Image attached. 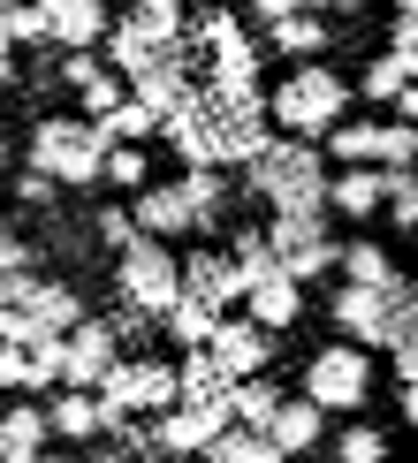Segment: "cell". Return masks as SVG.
<instances>
[{
  "mask_svg": "<svg viewBox=\"0 0 418 463\" xmlns=\"http://www.w3.org/2000/svg\"><path fill=\"white\" fill-rule=\"evenodd\" d=\"M266 243H274V259H281V274L290 281H319V274H335V213H274L266 221Z\"/></svg>",
  "mask_w": 418,
  "mask_h": 463,
  "instance_id": "8",
  "label": "cell"
},
{
  "mask_svg": "<svg viewBox=\"0 0 418 463\" xmlns=\"http://www.w3.org/2000/svg\"><path fill=\"white\" fill-rule=\"evenodd\" d=\"M274 402H281V388L266 373H252V380H236V388H228V418H236V426H266V418H274Z\"/></svg>",
  "mask_w": 418,
  "mask_h": 463,
  "instance_id": "30",
  "label": "cell"
},
{
  "mask_svg": "<svg viewBox=\"0 0 418 463\" xmlns=\"http://www.w3.org/2000/svg\"><path fill=\"white\" fill-rule=\"evenodd\" d=\"M38 24H46V46L62 53H91L107 38V0H38Z\"/></svg>",
  "mask_w": 418,
  "mask_h": 463,
  "instance_id": "15",
  "label": "cell"
},
{
  "mask_svg": "<svg viewBox=\"0 0 418 463\" xmlns=\"http://www.w3.org/2000/svg\"><path fill=\"white\" fill-rule=\"evenodd\" d=\"M91 463H160V456H145V449H122V440H107V449L91 456Z\"/></svg>",
  "mask_w": 418,
  "mask_h": 463,
  "instance_id": "45",
  "label": "cell"
},
{
  "mask_svg": "<svg viewBox=\"0 0 418 463\" xmlns=\"http://www.w3.org/2000/svg\"><path fill=\"white\" fill-rule=\"evenodd\" d=\"M380 350H388V364H395V388L418 380V288H411V281H404V297H395V312H388Z\"/></svg>",
  "mask_w": 418,
  "mask_h": 463,
  "instance_id": "22",
  "label": "cell"
},
{
  "mask_svg": "<svg viewBox=\"0 0 418 463\" xmlns=\"http://www.w3.org/2000/svg\"><path fill=\"white\" fill-rule=\"evenodd\" d=\"M100 46H107V69L129 84V76H145L152 61H167V46H183V38H160V31L145 24V15H122V24H107Z\"/></svg>",
  "mask_w": 418,
  "mask_h": 463,
  "instance_id": "16",
  "label": "cell"
},
{
  "mask_svg": "<svg viewBox=\"0 0 418 463\" xmlns=\"http://www.w3.org/2000/svg\"><path fill=\"white\" fill-rule=\"evenodd\" d=\"M228 388H236V380H228L205 350H183V364H176V402H228Z\"/></svg>",
  "mask_w": 418,
  "mask_h": 463,
  "instance_id": "24",
  "label": "cell"
},
{
  "mask_svg": "<svg viewBox=\"0 0 418 463\" xmlns=\"http://www.w3.org/2000/svg\"><path fill=\"white\" fill-rule=\"evenodd\" d=\"M228 259H236L243 288L266 281V274H281V259H274V243H266V228H228Z\"/></svg>",
  "mask_w": 418,
  "mask_h": 463,
  "instance_id": "29",
  "label": "cell"
},
{
  "mask_svg": "<svg viewBox=\"0 0 418 463\" xmlns=\"http://www.w3.org/2000/svg\"><path fill=\"white\" fill-rule=\"evenodd\" d=\"M380 137H388V122H350V114H342L319 145H328L335 167H380Z\"/></svg>",
  "mask_w": 418,
  "mask_h": 463,
  "instance_id": "23",
  "label": "cell"
},
{
  "mask_svg": "<svg viewBox=\"0 0 418 463\" xmlns=\"http://www.w3.org/2000/svg\"><path fill=\"white\" fill-rule=\"evenodd\" d=\"M395 114H404V122H418V84H404V91H395V99H388Z\"/></svg>",
  "mask_w": 418,
  "mask_h": 463,
  "instance_id": "48",
  "label": "cell"
},
{
  "mask_svg": "<svg viewBox=\"0 0 418 463\" xmlns=\"http://www.w3.org/2000/svg\"><path fill=\"white\" fill-rule=\"evenodd\" d=\"M91 69H100V61H91V53H69V61H62V84H84Z\"/></svg>",
  "mask_w": 418,
  "mask_h": 463,
  "instance_id": "47",
  "label": "cell"
},
{
  "mask_svg": "<svg viewBox=\"0 0 418 463\" xmlns=\"http://www.w3.org/2000/svg\"><path fill=\"white\" fill-rule=\"evenodd\" d=\"M100 129H107V145H145L152 129H160V114H152V107H138V99H122L114 114H100Z\"/></svg>",
  "mask_w": 418,
  "mask_h": 463,
  "instance_id": "35",
  "label": "cell"
},
{
  "mask_svg": "<svg viewBox=\"0 0 418 463\" xmlns=\"http://www.w3.org/2000/svg\"><path fill=\"white\" fill-rule=\"evenodd\" d=\"M335 274L350 281V288H395V281H404V274H395V250L380 243V236L342 243V250H335Z\"/></svg>",
  "mask_w": 418,
  "mask_h": 463,
  "instance_id": "21",
  "label": "cell"
},
{
  "mask_svg": "<svg viewBox=\"0 0 418 463\" xmlns=\"http://www.w3.org/2000/svg\"><path fill=\"white\" fill-rule=\"evenodd\" d=\"M404 426H418V380H404Z\"/></svg>",
  "mask_w": 418,
  "mask_h": 463,
  "instance_id": "51",
  "label": "cell"
},
{
  "mask_svg": "<svg viewBox=\"0 0 418 463\" xmlns=\"http://www.w3.org/2000/svg\"><path fill=\"white\" fill-rule=\"evenodd\" d=\"M46 440H53V426H46V411H38V402L0 411V463H8V456H38Z\"/></svg>",
  "mask_w": 418,
  "mask_h": 463,
  "instance_id": "25",
  "label": "cell"
},
{
  "mask_svg": "<svg viewBox=\"0 0 418 463\" xmlns=\"http://www.w3.org/2000/svg\"><path fill=\"white\" fill-rule=\"evenodd\" d=\"M129 221H138V236H160V243H176L198 228V213H190V198H183V183H145L138 198H129Z\"/></svg>",
  "mask_w": 418,
  "mask_h": 463,
  "instance_id": "17",
  "label": "cell"
},
{
  "mask_svg": "<svg viewBox=\"0 0 418 463\" xmlns=\"http://www.w3.org/2000/svg\"><path fill=\"white\" fill-rule=\"evenodd\" d=\"M8 46H31V38H46V24H38V0H8Z\"/></svg>",
  "mask_w": 418,
  "mask_h": 463,
  "instance_id": "40",
  "label": "cell"
},
{
  "mask_svg": "<svg viewBox=\"0 0 418 463\" xmlns=\"http://www.w3.org/2000/svg\"><path fill=\"white\" fill-rule=\"evenodd\" d=\"M198 463H290V456H281L266 433H252V426H236V418H228V426L214 433V449H205Z\"/></svg>",
  "mask_w": 418,
  "mask_h": 463,
  "instance_id": "26",
  "label": "cell"
},
{
  "mask_svg": "<svg viewBox=\"0 0 418 463\" xmlns=\"http://www.w3.org/2000/svg\"><path fill=\"white\" fill-rule=\"evenodd\" d=\"M388 53H404V69H411V84H418V24H395Z\"/></svg>",
  "mask_w": 418,
  "mask_h": 463,
  "instance_id": "43",
  "label": "cell"
},
{
  "mask_svg": "<svg viewBox=\"0 0 418 463\" xmlns=\"http://www.w3.org/2000/svg\"><path fill=\"white\" fill-rule=\"evenodd\" d=\"M205 357H214L228 380H252V373H266V364H274V335H266L252 312H221V319H214V342H205Z\"/></svg>",
  "mask_w": 418,
  "mask_h": 463,
  "instance_id": "12",
  "label": "cell"
},
{
  "mask_svg": "<svg viewBox=\"0 0 418 463\" xmlns=\"http://www.w3.org/2000/svg\"><path fill=\"white\" fill-rule=\"evenodd\" d=\"M38 463H84V456H38Z\"/></svg>",
  "mask_w": 418,
  "mask_h": 463,
  "instance_id": "53",
  "label": "cell"
},
{
  "mask_svg": "<svg viewBox=\"0 0 418 463\" xmlns=\"http://www.w3.org/2000/svg\"><path fill=\"white\" fill-rule=\"evenodd\" d=\"M0 15H8V0H0Z\"/></svg>",
  "mask_w": 418,
  "mask_h": 463,
  "instance_id": "55",
  "label": "cell"
},
{
  "mask_svg": "<svg viewBox=\"0 0 418 463\" xmlns=\"http://www.w3.org/2000/svg\"><path fill=\"white\" fill-rule=\"evenodd\" d=\"M350 76L342 69H328V61H297L290 76H281L274 91H266V122L281 129V137H304V145H319L328 129L350 114Z\"/></svg>",
  "mask_w": 418,
  "mask_h": 463,
  "instance_id": "2",
  "label": "cell"
},
{
  "mask_svg": "<svg viewBox=\"0 0 418 463\" xmlns=\"http://www.w3.org/2000/svg\"><path fill=\"white\" fill-rule=\"evenodd\" d=\"M129 8H138V0H129Z\"/></svg>",
  "mask_w": 418,
  "mask_h": 463,
  "instance_id": "57",
  "label": "cell"
},
{
  "mask_svg": "<svg viewBox=\"0 0 418 463\" xmlns=\"http://www.w3.org/2000/svg\"><path fill=\"white\" fill-rule=\"evenodd\" d=\"M395 24H418V0H395Z\"/></svg>",
  "mask_w": 418,
  "mask_h": 463,
  "instance_id": "52",
  "label": "cell"
},
{
  "mask_svg": "<svg viewBox=\"0 0 418 463\" xmlns=\"http://www.w3.org/2000/svg\"><path fill=\"white\" fill-rule=\"evenodd\" d=\"M404 84H411V69H404V53H380V61H373L366 76H357L350 91H357V99H373V107H388V99H395V91H404Z\"/></svg>",
  "mask_w": 418,
  "mask_h": 463,
  "instance_id": "32",
  "label": "cell"
},
{
  "mask_svg": "<svg viewBox=\"0 0 418 463\" xmlns=\"http://www.w3.org/2000/svg\"><path fill=\"white\" fill-rule=\"evenodd\" d=\"M76 99H84V122H100V114H114V107L129 99V84H122V76H114V69L100 61V69L84 76V84H76Z\"/></svg>",
  "mask_w": 418,
  "mask_h": 463,
  "instance_id": "34",
  "label": "cell"
},
{
  "mask_svg": "<svg viewBox=\"0 0 418 463\" xmlns=\"http://www.w3.org/2000/svg\"><path fill=\"white\" fill-rule=\"evenodd\" d=\"M84 319V297L46 274H0V342H46Z\"/></svg>",
  "mask_w": 418,
  "mask_h": 463,
  "instance_id": "4",
  "label": "cell"
},
{
  "mask_svg": "<svg viewBox=\"0 0 418 463\" xmlns=\"http://www.w3.org/2000/svg\"><path fill=\"white\" fill-rule=\"evenodd\" d=\"M373 395V357L357 350V342H328V350L304 357V402H319V411H366Z\"/></svg>",
  "mask_w": 418,
  "mask_h": 463,
  "instance_id": "7",
  "label": "cell"
},
{
  "mask_svg": "<svg viewBox=\"0 0 418 463\" xmlns=\"http://www.w3.org/2000/svg\"><path fill=\"white\" fill-rule=\"evenodd\" d=\"M411 288H418V274H411Z\"/></svg>",
  "mask_w": 418,
  "mask_h": 463,
  "instance_id": "56",
  "label": "cell"
},
{
  "mask_svg": "<svg viewBox=\"0 0 418 463\" xmlns=\"http://www.w3.org/2000/svg\"><path fill=\"white\" fill-rule=\"evenodd\" d=\"M259 433L274 440L281 456H312L319 440H328V411H319V402H304V395H281V402H274V418H266Z\"/></svg>",
  "mask_w": 418,
  "mask_h": 463,
  "instance_id": "18",
  "label": "cell"
},
{
  "mask_svg": "<svg viewBox=\"0 0 418 463\" xmlns=\"http://www.w3.org/2000/svg\"><path fill=\"white\" fill-rule=\"evenodd\" d=\"M335 463H388V433L380 426H342L335 433Z\"/></svg>",
  "mask_w": 418,
  "mask_h": 463,
  "instance_id": "37",
  "label": "cell"
},
{
  "mask_svg": "<svg viewBox=\"0 0 418 463\" xmlns=\"http://www.w3.org/2000/svg\"><path fill=\"white\" fill-rule=\"evenodd\" d=\"M297 8H304V0H252L259 24H281V15H297Z\"/></svg>",
  "mask_w": 418,
  "mask_h": 463,
  "instance_id": "46",
  "label": "cell"
},
{
  "mask_svg": "<svg viewBox=\"0 0 418 463\" xmlns=\"http://www.w3.org/2000/svg\"><path fill=\"white\" fill-rule=\"evenodd\" d=\"M0 84H15V46H8V24H0Z\"/></svg>",
  "mask_w": 418,
  "mask_h": 463,
  "instance_id": "49",
  "label": "cell"
},
{
  "mask_svg": "<svg viewBox=\"0 0 418 463\" xmlns=\"http://www.w3.org/2000/svg\"><path fill=\"white\" fill-rule=\"evenodd\" d=\"M0 388H24V342H0Z\"/></svg>",
  "mask_w": 418,
  "mask_h": 463,
  "instance_id": "44",
  "label": "cell"
},
{
  "mask_svg": "<svg viewBox=\"0 0 418 463\" xmlns=\"http://www.w3.org/2000/svg\"><path fill=\"white\" fill-rule=\"evenodd\" d=\"M0 175H8V137H0Z\"/></svg>",
  "mask_w": 418,
  "mask_h": 463,
  "instance_id": "54",
  "label": "cell"
},
{
  "mask_svg": "<svg viewBox=\"0 0 418 463\" xmlns=\"http://www.w3.org/2000/svg\"><path fill=\"white\" fill-rule=\"evenodd\" d=\"M243 190L266 198L274 213H328V152L304 137H266L243 160Z\"/></svg>",
  "mask_w": 418,
  "mask_h": 463,
  "instance_id": "1",
  "label": "cell"
},
{
  "mask_svg": "<svg viewBox=\"0 0 418 463\" xmlns=\"http://www.w3.org/2000/svg\"><path fill=\"white\" fill-rule=\"evenodd\" d=\"M266 46H274V53H297V61H319L328 24H319L312 8H297V15H281V24H266Z\"/></svg>",
  "mask_w": 418,
  "mask_h": 463,
  "instance_id": "27",
  "label": "cell"
},
{
  "mask_svg": "<svg viewBox=\"0 0 418 463\" xmlns=\"http://www.w3.org/2000/svg\"><path fill=\"white\" fill-rule=\"evenodd\" d=\"M160 326H167V342H176V350H205V342H214V312H205V304H190V297L167 304Z\"/></svg>",
  "mask_w": 418,
  "mask_h": 463,
  "instance_id": "31",
  "label": "cell"
},
{
  "mask_svg": "<svg viewBox=\"0 0 418 463\" xmlns=\"http://www.w3.org/2000/svg\"><path fill=\"white\" fill-rule=\"evenodd\" d=\"M24 388H31V395L62 388V335H46V342H24Z\"/></svg>",
  "mask_w": 418,
  "mask_h": 463,
  "instance_id": "33",
  "label": "cell"
},
{
  "mask_svg": "<svg viewBox=\"0 0 418 463\" xmlns=\"http://www.w3.org/2000/svg\"><path fill=\"white\" fill-rule=\"evenodd\" d=\"M198 114H205V152H214V167H243L266 137H274L266 91H198Z\"/></svg>",
  "mask_w": 418,
  "mask_h": 463,
  "instance_id": "6",
  "label": "cell"
},
{
  "mask_svg": "<svg viewBox=\"0 0 418 463\" xmlns=\"http://www.w3.org/2000/svg\"><path fill=\"white\" fill-rule=\"evenodd\" d=\"M221 426H228V402H167L145 426V449L152 456H205Z\"/></svg>",
  "mask_w": 418,
  "mask_h": 463,
  "instance_id": "10",
  "label": "cell"
},
{
  "mask_svg": "<svg viewBox=\"0 0 418 463\" xmlns=\"http://www.w3.org/2000/svg\"><path fill=\"white\" fill-rule=\"evenodd\" d=\"M100 183H114V190H138L152 183V167H145V145H107V167H100Z\"/></svg>",
  "mask_w": 418,
  "mask_h": 463,
  "instance_id": "36",
  "label": "cell"
},
{
  "mask_svg": "<svg viewBox=\"0 0 418 463\" xmlns=\"http://www.w3.org/2000/svg\"><path fill=\"white\" fill-rule=\"evenodd\" d=\"M243 312H252L266 335H290V326L304 319V281H290V274H266V281H252L243 288Z\"/></svg>",
  "mask_w": 418,
  "mask_h": 463,
  "instance_id": "20",
  "label": "cell"
},
{
  "mask_svg": "<svg viewBox=\"0 0 418 463\" xmlns=\"http://www.w3.org/2000/svg\"><path fill=\"white\" fill-rule=\"evenodd\" d=\"M183 198H190V213H198V228H221L228 213V183H221V167H183Z\"/></svg>",
  "mask_w": 418,
  "mask_h": 463,
  "instance_id": "28",
  "label": "cell"
},
{
  "mask_svg": "<svg viewBox=\"0 0 418 463\" xmlns=\"http://www.w3.org/2000/svg\"><path fill=\"white\" fill-rule=\"evenodd\" d=\"M91 395L114 402V411H145V418H160L167 402H176V364H167V357H114L107 380H100Z\"/></svg>",
  "mask_w": 418,
  "mask_h": 463,
  "instance_id": "9",
  "label": "cell"
},
{
  "mask_svg": "<svg viewBox=\"0 0 418 463\" xmlns=\"http://www.w3.org/2000/svg\"><path fill=\"white\" fill-rule=\"evenodd\" d=\"M304 8H312V15H350L357 0H304Z\"/></svg>",
  "mask_w": 418,
  "mask_h": 463,
  "instance_id": "50",
  "label": "cell"
},
{
  "mask_svg": "<svg viewBox=\"0 0 418 463\" xmlns=\"http://www.w3.org/2000/svg\"><path fill=\"white\" fill-rule=\"evenodd\" d=\"M395 297H404V281H395V288H350V281H342L335 297H328V319H335V335H342V342H357V350H380V335H388V312H395Z\"/></svg>",
  "mask_w": 418,
  "mask_h": 463,
  "instance_id": "13",
  "label": "cell"
},
{
  "mask_svg": "<svg viewBox=\"0 0 418 463\" xmlns=\"http://www.w3.org/2000/svg\"><path fill=\"white\" fill-rule=\"evenodd\" d=\"M0 274H31V243L15 236V221L0 213Z\"/></svg>",
  "mask_w": 418,
  "mask_h": 463,
  "instance_id": "41",
  "label": "cell"
},
{
  "mask_svg": "<svg viewBox=\"0 0 418 463\" xmlns=\"http://www.w3.org/2000/svg\"><path fill=\"white\" fill-rule=\"evenodd\" d=\"M91 236H100V250H129V243H138V221H129V205H107V213L91 221Z\"/></svg>",
  "mask_w": 418,
  "mask_h": 463,
  "instance_id": "38",
  "label": "cell"
},
{
  "mask_svg": "<svg viewBox=\"0 0 418 463\" xmlns=\"http://www.w3.org/2000/svg\"><path fill=\"white\" fill-rule=\"evenodd\" d=\"M15 190H24V205H53V198H62V190L38 175V167H24V175H15Z\"/></svg>",
  "mask_w": 418,
  "mask_h": 463,
  "instance_id": "42",
  "label": "cell"
},
{
  "mask_svg": "<svg viewBox=\"0 0 418 463\" xmlns=\"http://www.w3.org/2000/svg\"><path fill=\"white\" fill-rule=\"evenodd\" d=\"M380 167H418V122H388V137H380Z\"/></svg>",
  "mask_w": 418,
  "mask_h": 463,
  "instance_id": "39",
  "label": "cell"
},
{
  "mask_svg": "<svg viewBox=\"0 0 418 463\" xmlns=\"http://www.w3.org/2000/svg\"><path fill=\"white\" fill-rule=\"evenodd\" d=\"M114 297H122L129 312L160 319L167 304L183 297V250L160 243V236H138L129 250H114Z\"/></svg>",
  "mask_w": 418,
  "mask_h": 463,
  "instance_id": "5",
  "label": "cell"
},
{
  "mask_svg": "<svg viewBox=\"0 0 418 463\" xmlns=\"http://www.w3.org/2000/svg\"><path fill=\"white\" fill-rule=\"evenodd\" d=\"M380 205H388V167H342V175H328V213L373 221Z\"/></svg>",
  "mask_w": 418,
  "mask_h": 463,
  "instance_id": "19",
  "label": "cell"
},
{
  "mask_svg": "<svg viewBox=\"0 0 418 463\" xmlns=\"http://www.w3.org/2000/svg\"><path fill=\"white\" fill-rule=\"evenodd\" d=\"M31 167L53 190H91L107 167V129L84 114H38L31 122Z\"/></svg>",
  "mask_w": 418,
  "mask_h": 463,
  "instance_id": "3",
  "label": "cell"
},
{
  "mask_svg": "<svg viewBox=\"0 0 418 463\" xmlns=\"http://www.w3.org/2000/svg\"><path fill=\"white\" fill-rule=\"evenodd\" d=\"M183 297L190 304H205V312H236L243 304V274H236V259H228L221 243H198V250H183Z\"/></svg>",
  "mask_w": 418,
  "mask_h": 463,
  "instance_id": "14",
  "label": "cell"
},
{
  "mask_svg": "<svg viewBox=\"0 0 418 463\" xmlns=\"http://www.w3.org/2000/svg\"><path fill=\"white\" fill-rule=\"evenodd\" d=\"M114 357H122V335H114V319H76L69 326V335H62V388H100V380H107V364Z\"/></svg>",
  "mask_w": 418,
  "mask_h": 463,
  "instance_id": "11",
  "label": "cell"
}]
</instances>
